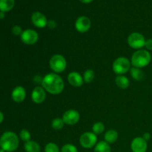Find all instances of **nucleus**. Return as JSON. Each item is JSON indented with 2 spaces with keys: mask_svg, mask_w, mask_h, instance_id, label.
I'll return each mask as SVG.
<instances>
[{
  "mask_svg": "<svg viewBox=\"0 0 152 152\" xmlns=\"http://www.w3.org/2000/svg\"><path fill=\"white\" fill-rule=\"evenodd\" d=\"M42 87L51 94H59L65 88V83L59 75L56 73H50L45 76L42 81Z\"/></svg>",
  "mask_w": 152,
  "mask_h": 152,
  "instance_id": "1",
  "label": "nucleus"
},
{
  "mask_svg": "<svg viewBox=\"0 0 152 152\" xmlns=\"http://www.w3.org/2000/svg\"><path fill=\"white\" fill-rule=\"evenodd\" d=\"M19 145V138L14 132H6L0 137V147L4 151L13 152L16 151Z\"/></svg>",
  "mask_w": 152,
  "mask_h": 152,
  "instance_id": "2",
  "label": "nucleus"
},
{
  "mask_svg": "<svg viewBox=\"0 0 152 152\" xmlns=\"http://www.w3.org/2000/svg\"><path fill=\"white\" fill-rule=\"evenodd\" d=\"M151 60V55L147 50H137L133 53L131 63L133 67L142 68L146 67Z\"/></svg>",
  "mask_w": 152,
  "mask_h": 152,
  "instance_id": "3",
  "label": "nucleus"
},
{
  "mask_svg": "<svg viewBox=\"0 0 152 152\" xmlns=\"http://www.w3.org/2000/svg\"><path fill=\"white\" fill-rule=\"evenodd\" d=\"M132 63L128 58L120 56L114 60L112 65L114 72L117 75H123L124 74L130 71Z\"/></svg>",
  "mask_w": 152,
  "mask_h": 152,
  "instance_id": "4",
  "label": "nucleus"
},
{
  "mask_svg": "<svg viewBox=\"0 0 152 152\" xmlns=\"http://www.w3.org/2000/svg\"><path fill=\"white\" fill-rule=\"evenodd\" d=\"M50 67L52 71L56 74L63 72L67 67V62L65 58L62 55L55 54L50 58Z\"/></svg>",
  "mask_w": 152,
  "mask_h": 152,
  "instance_id": "5",
  "label": "nucleus"
},
{
  "mask_svg": "<svg viewBox=\"0 0 152 152\" xmlns=\"http://www.w3.org/2000/svg\"><path fill=\"white\" fill-rule=\"evenodd\" d=\"M145 39L142 34L138 32H134L131 34L128 37V44L131 48L136 50H140L145 47Z\"/></svg>",
  "mask_w": 152,
  "mask_h": 152,
  "instance_id": "6",
  "label": "nucleus"
},
{
  "mask_svg": "<svg viewBox=\"0 0 152 152\" xmlns=\"http://www.w3.org/2000/svg\"><path fill=\"white\" fill-rule=\"evenodd\" d=\"M97 137L93 132H86L80 138V143L85 148H91L96 145Z\"/></svg>",
  "mask_w": 152,
  "mask_h": 152,
  "instance_id": "7",
  "label": "nucleus"
},
{
  "mask_svg": "<svg viewBox=\"0 0 152 152\" xmlns=\"http://www.w3.org/2000/svg\"><path fill=\"white\" fill-rule=\"evenodd\" d=\"M21 40L26 45H34L39 40V34L33 29H26L23 31L20 36Z\"/></svg>",
  "mask_w": 152,
  "mask_h": 152,
  "instance_id": "8",
  "label": "nucleus"
},
{
  "mask_svg": "<svg viewBox=\"0 0 152 152\" xmlns=\"http://www.w3.org/2000/svg\"><path fill=\"white\" fill-rule=\"evenodd\" d=\"M80 119V114L77 111L74 109H70L65 111L62 116L65 124L68 126H74L77 124Z\"/></svg>",
  "mask_w": 152,
  "mask_h": 152,
  "instance_id": "9",
  "label": "nucleus"
},
{
  "mask_svg": "<svg viewBox=\"0 0 152 152\" xmlns=\"http://www.w3.org/2000/svg\"><path fill=\"white\" fill-rule=\"evenodd\" d=\"M91 26V20L86 16H80L78 19L76 20L75 28L77 31L80 33H86L89 31Z\"/></svg>",
  "mask_w": 152,
  "mask_h": 152,
  "instance_id": "10",
  "label": "nucleus"
},
{
  "mask_svg": "<svg viewBox=\"0 0 152 152\" xmlns=\"http://www.w3.org/2000/svg\"><path fill=\"white\" fill-rule=\"evenodd\" d=\"M131 148L133 152H146L148 143L143 138L138 137L132 140Z\"/></svg>",
  "mask_w": 152,
  "mask_h": 152,
  "instance_id": "11",
  "label": "nucleus"
},
{
  "mask_svg": "<svg viewBox=\"0 0 152 152\" xmlns=\"http://www.w3.org/2000/svg\"><path fill=\"white\" fill-rule=\"evenodd\" d=\"M46 91L41 86H37L33 90L31 94V99L33 102L37 104H40L45 100Z\"/></svg>",
  "mask_w": 152,
  "mask_h": 152,
  "instance_id": "12",
  "label": "nucleus"
},
{
  "mask_svg": "<svg viewBox=\"0 0 152 152\" xmlns=\"http://www.w3.org/2000/svg\"><path fill=\"white\" fill-rule=\"evenodd\" d=\"M31 21L34 25L39 28H43L47 26L48 22L46 16L40 12H34L31 16Z\"/></svg>",
  "mask_w": 152,
  "mask_h": 152,
  "instance_id": "13",
  "label": "nucleus"
},
{
  "mask_svg": "<svg viewBox=\"0 0 152 152\" xmlns=\"http://www.w3.org/2000/svg\"><path fill=\"white\" fill-rule=\"evenodd\" d=\"M68 81L70 85L74 87H80L83 86L84 80L81 74L76 71L71 72L68 76Z\"/></svg>",
  "mask_w": 152,
  "mask_h": 152,
  "instance_id": "14",
  "label": "nucleus"
},
{
  "mask_svg": "<svg viewBox=\"0 0 152 152\" xmlns=\"http://www.w3.org/2000/svg\"><path fill=\"white\" fill-rule=\"evenodd\" d=\"M12 99L16 102H22L26 97V91L22 86H16L11 94Z\"/></svg>",
  "mask_w": 152,
  "mask_h": 152,
  "instance_id": "15",
  "label": "nucleus"
},
{
  "mask_svg": "<svg viewBox=\"0 0 152 152\" xmlns=\"http://www.w3.org/2000/svg\"><path fill=\"white\" fill-rule=\"evenodd\" d=\"M115 83L121 89H126L130 86V81L129 78L123 75H117L115 79Z\"/></svg>",
  "mask_w": 152,
  "mask_h": 152,
  "instance_id": "16",
  "label": "nucleus"
},
{
  "mask_svg": "<svg viewBox=\"0 0 152 152\" xmlns=\"http://www.w3.org/2000/svg\"><path fill=\"white\" fill-rule=\"evenodd\" d=\"M105 141L108 144L114 143L118 140V132L114 129H109L105 134Z\"/></svg>",
  "mask_w": 152,
  "mask_h": 152,
  "instance_id": "17",
  "label": "nucleus"
},
{
  "mask_svg": "<svg viewBox=\"0 0 152 152\" xmlns=\"http://www.w3.org/2000/svg\"><path fill=\"white\" fill-rule=\"evenodd\" d=\"M14 0H0V11L5 12L10 11L14 6Z\"/></svg>",
  "mask_w": 152,
  "mask_h": 152,
  "instance_id": "18",
  "label": "nucleus"
},
{
  "mask_svg": "<svg viewBox=\"0 0 152 152\" xmlns=\"http://www.w3.org/2000/svg\"><path fill=\"white\" fill-rule=\"evenodd\" d=\"M25 150L26 152H39L40 146L37 142L29 140L25 143Z\"/></svg>",
  "mask_w": 152,
  "mask_h": 152,
  "instance_id": "19",
  "label": "nucleus"
},
{
  "mask_svg": "<svg viewBox=\"0 0 152 152\" xmlns=\"http://www.w3.org/2000/svg\"><path fill=\"white\" fill-rule=\"evenodd\" d=\"M110 145L105 141H100L94 146V152H111Z\"/></svg>",
  "mask_w": 152,
  "mask_h": 152,
  "instance_id": "20",
  "label": "nucleus"
},
{
  "mask_svg": "<svg viewBox=\"0 0 152 152\" xmlns=\"http://www.w3.org/2000/svg\"><path fill=\"white\" fill-rule=\"evenodd\" d=\"M130 73L132 78L134 80H137V81H140L144 77L143 71L140 68H136V67H132V68H131Z\"/></svg>",
  "mask_w": 152,
  "mask_h": 152,
  "instance_id": "21",
  "label": "nucleus"
},
{
  "mask_svg": "<svg viewBox=\"0 0 152 152\" xmlns=\"http://www.w3.org/2000/svg\"><path fill=\"white\" fill-rule=\"evenodd\" d=\"M83 80L86 83H91L95 77L94 71L92 69H88L85 71L84 74H83Z\"/></svg>",
  "mask_w": 152,
  "mask_h": 152,
  "instance_id": "22",
  "label": "nucleus"
},
{
  "mask_svg": "<svg viewBox=\"0 0 152 152\" xmlns=\"http://www.w3.org/2000/svg\"><path fill=\"white\" fill-rule=\"evenodd\" d=\"M64 123L62 118H55L51 122V126L54 130H61L64 127Z\"/></svg>",
  "mask_w": 152,
  "mask_h": 152,
  "instance_id": "23",
  "label": "nucleus"
},
{
  "mask_svg": "<svg viewBox=\"0 0 152 152\" xmlns=\"http://www.w3.org/2000/svg\"><path fill=\"white\" fill-rule=\"evenodd\" d=\"M92 131H93V133H94L96 135L100 134H102L105 131V126L101 122H97V123H94L93 125Z\"/></svg>",
  "mask_w": 152,
  "mask_h": 152,
  "instance_id": "24",
  "label": "nucleus"
},
{
  "mask_svg": "<svg viewBox=\"0 0 152 152\" xmlns=\"http://www.w3.org/2000/svg\"><path fill=\"white\" fill-rule=\"evenodd\" d=\"M45 152H59V148L54 142H49L45 147Z\"/></svg>",
  "mask_w": 152,
  "mask_h": 152,
  "instance_id": "25",
  "label": "nucleus"
},
{
  "mask_svg": "<svg viewBox=\"0 0 152 152\" xmlns=\"http://www.w3.org/2000/svg\"><path fill=\"white\" fill-rule=\"evenodd\" d=\"M19 137L24 142H28L31 140V133L27 129H22L19 133Z\"/></svg>",
  "mask_w": 152,
  "mask_h": 152,
  "instance_id": "26",
  "label": "nucleus"
},
{
  "mask_svg": "<svg viewBox=\"0 0 152 152\" xmlns=\"http://www.w3.org/2000/svg\"><path fill=\"white\" fill-rule=\"evenodd\" d=\"M61 152H78V150L74 145L68 143L62 147Z\"/></svg>",
  "mask_w": 152,
  "mask_h": 152,
  "instance_id": "27",
  "label": "nucleus"
},
{
  "mask_svg": "<svg viewBox=\"0 0 152 152\" xmlns=\"http://www.w3.org/2000/svg\"><path fill=\"white\" fill-rule=\"evenodd\" d=\"M23 31L22 30V28L19 25H15L12 28V33L16 36H21L22 35Z\"/></svg>",
  "mask_w": 152,
  "mask_h": 152,
  "instance_id": "28",
  "label": "nucleus"
},
{
  "mask_svg": "<svg viewBox=\"0 0 152 152\" xmlns=\"http://www.w3.org/2000/svg\"><path fill=\"white\" fill-rule=\"evenodd\" d=\"M145 48L148 50H152V39H148L145 41Z\"/></svg>",
  "mask_w": 152,
  "mask_h": 152,
  "instance_id": "29",
  "label": "nucleus"
},
{
  "mask_svg": "<svg viewBox=\"0 0 152 152\" xmlns=\"http://www.w3.org/2000/svg\"><path fill=\"white\" fill-rule=\"evenodd\" d=\"M47 25L49 28H50V29H54L56 27V25H57V24H56V22H55L54 20H50L48 22Z\"/></svg>",
  "mask_w": 152,
  "mask_h": 152,
  "instance_id": "30",
  "label": "nucleus"
},
{
  "mask_svg": "<svg viewBox=\"0 0 152 152\" xmlns=\"http://www.w3.org/2000/svg\"><path fill=\"white\" fill-rule=\"evenodd\" d=\"M142 138H143V139L145 140V141L149 140L150 138H151V134H150L149 133H148V132H147V133L144 134L143 136H142Z\"/></svg>",
  "mask_w": 152,
  "mask_h": 152,
  "instance_id": "31",
  "label": "nucleus"
},
{
  "mask_svg": "<svg viewBox=\"0 0 152 152\" xmlns=\"http://www.w3.org/2000/svg\"><path fill=\"white\" fill-rule=\"evenodd\" d=\"M3 120H4V114H2V112L0 111V124L2 123Z\"/></svg>",
  "mask_w": 152,
  "mask_h": 152,
  "instance_id": "32",
  "label": "nucleus"
},
{
  "mask_svg": "<svg viewBox=\"0 0 152 152\" xmlns=\"http://www.w3.org/2000/svg\"><path fill=\"white\" fill-rule=\"evenodd\" d=\"M80 1H81V2L84 3V4H88V3L91 2L93 0H80Z\"/></svg>",
  "mask_w": 152,
  "mask_h": 152,
  "instance_id": "33",
  "label": "nucleus"
},
{
  "mask_svg": "<svg viewBox=\"0 0 152 152\" xmlns=\"http://www.w3.org/2000/svg\"><path fill=\"white\" fill-rule=\"evenodd\" d=\"M4 16H5V14H4V12H1L0 11V19H4Z\"/></svg>",
  "mask_w": 152,
  "mask_h": 152,
  "instance_id": "34",
  "label": "nucleus"
},
{
  "mask_svg": "<svg viewBox=\"0 0 152 152\" xmlns=\"http://www.w3.org/2000/svg\"><path fill=\"white\" fill-rule=\"evenodd\" d=\"M0 152H5V151H4L2 148H0Z\"/></svg>",
  "mask_w": 152,
  "mask_h": 152,
  "instance_id": "35",
  "label": "nucleus"
}]
</instances>
